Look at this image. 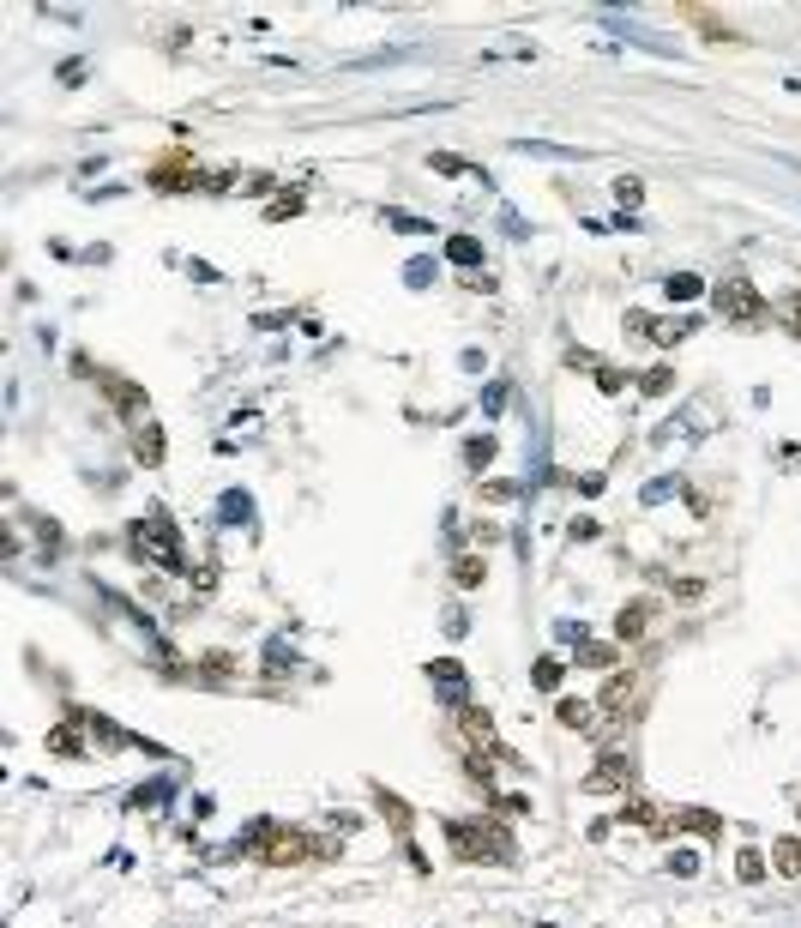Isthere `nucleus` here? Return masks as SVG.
Listing matches in <instances>:
<instances>
[{
  "label": "nucleus",
  "mask_w": 801,
  "mask_h": 928,
  "mask_svg": "<svg viewBox=\"0 0 801 928\" xmlns=\"http://www.w3.org/2000/svg\"><path fill=\"white\" fill-rule=\"evenodd\" d=\"M428 163H434V169H441V175H458V169H464V163L452 157V151H434V157H428Z\"/></svg>",
  "instance_id": "26"
},
{
  "label": "nucleus",
  "mask_w": 801,
  "mask_h": 928,
  "mask_svg": "<svg viewBox=\"0 0 801 928\" xmlns=\"http://www.w3.org/2000/svg\"><path fill=\"white\" fill-rule=\"evenodd\" d=\"M711 302H717V314H723L729 326H765L771 314H778V308L765 302V296H760L747 278H723L717 290H711Z\"/></svg>",
  "instance_id": "3"
},
{
  "label": "nucleus",
  "mask_w": 801,
  "mask_h": 928,
  "mask_svg": "<svg viewBox=\"0 0 801 928\" xmlns=\"http://www.w3.org/2000/svg\"><path fill=\"white\" fill-rule=\"evenodd\" d=\"M675 832H711V838H717L723 820H717V814H699V808H693V814H675Z\"/></svg>",
  "instance_id": "17"
},
{
  "label": "nucleus",
  "mask_w": 801,
  "mask_h": 928,
  "mask_svg": "<svg viewBox=\"0 0 801 928\" xmlns=\"http://www.w3.org/2000/svg\"><path fill=\"white\" fill-rule=\"evenodd\" d=\"M494 452H501V446H494V434H470V441H464V464H470V470L494 464Z\"/></svg>",
  "instance_id": "13"
},
{
  "label": "nucleus",
  "mask_w": 801,
  "mask_h": 928,
  "mask_svg": "<svg viewBox=\"0 0 801 928\" xmlns=\"http://www.w3.org/2000/svg\"><path fill=\"white\" fill-rule=\"evenodd\" d=\"M247 850H254L260 862H271V868H283V862H314V856H325V844H314V832H296V826H254Z\"/></svg>",
  "instance_id": "2"
},
{
  "label": "nucleus",
  "mask_w": 801,
  "mask_h": 928,
  "mask_svg": "<svg viewBox=\"0 0 801 928\" xmlns=\"http://www.w3.org/2000/svg\"><path fill=\"white\" fill-rule=\"evenodd\" d=\"M651 615H657V603H651V597L627 603L621 615H615V646H639V639H645V627H651Z\"/></svg>",
  "instance_id": "8"
},
{
  "label": "nucleus",
  "mask_w": 801,
  "mask_h": 928,
  "mask_svg": "<svg viewBox=\"0 0 801 928\" xmlns=\"http://www.w3.org/2000/svg\"><path fill=\"white\" fill-rule=\"evenodd\" d=\"M597 386H602V392H621L627 374H621V368H597Z\"/></svg>",
  "instance_id": "25"
},
{
  "label": "nucleus",
  "mask_w": 801,
  "mask_h": 928,
  "mask_svg": "<svg viewBox=\"0 0 801 928\" xmlns=\"http://www.w3.org/2000/svg\"><path fill=\"white\" fill-rule=\"evenodd\" d=\"M133 452H139V464H151V470L163 464V428L151 423V416H145V423L133 428Z\"/></svg>",
  "instance_id": "10"
},
{
  "label": "nucleus",
  "mask_w": 801,
  "mask_h": 928,
  "mask_svg": "<svg viewBox=\"0 0 801 928\" xmlns=\"http://www.w3.org/2000/svg\"><path fill=\"white\" fill-rule=\"evenodd\" d=\"M133 543H139V555L163 561L169 573H181V567H187V555H181V537H175V525H169L163 513H151L145 525H133Z\"/></svg>",
  "instance_id": "4"
},
{
  "label": "nucleus",
  "mask_w": 801,
  "mask_h": 928,
  "mask_svg": "<svg viewBox=\"0 0 801 928\" xmlns=\"http://www.w3.org/2000/svg\"><path fill=\"white\" fill-rule=\"evenodd\" d=\"M476 254H482V247L470 242V236H458V242H452V260H458V265H476Z\"/></svg>",
  "instance_id": "24"
},
{
  "label": "nucleus",
  "mask_w": 801,
  "mask_h": 928,
  "mask_svg": "<svg viewBox=\"0 0 801 928\" xmlns=\"http://www.w3.org/2000/svg\"><path fill=\"white\" fill-rule=\"evenodd\" d=\"M446 838H452V856H458V862H512V856H519V850H512V832H506L501 820H452Z\"/></svg>",
  "instance_id": "1"
},
{
  "label": "nucleus",
  "mask_w": 801,
  "mask_h": 928,
  "mask_svg": "<svg viewBox=\"0 0 801 928\" xmlns=\"http://www.w3.org/2000/svg\"><path fill=\"white\" fill-rule=\"evenodd\" d=\"M645 392H669V368H651V374H645Z\"/></svg>",
  "instance_id": "27"
},
{
  "label": "nucleus",
  "mask_w": 801,
  "mask_h": 928,
  "mask_svg": "<svg viewBox=\"0 0 801 928\" xmlns=\"http://www.w3.org/2000/svg\"><path fill=\"white\" fill-rule=\"evenodd\" d=\"M771 862H778V874L796 880L801 874V838H771Z\"/></svg>",
  "instance_id": "12"
},
{
  "label": "nucleus",
  "mask_w": 801,
  "mask_h": 928,
  "mask_svg": "<svg viewBox=\"0 0 801 928\" xmlns=\"http://www.w3.org/2000/svg\"><path fill=\"white\" fill-rule=\"evenodd\" d=\"M452 585H458V591L482 585V561H476V555H458V561H452Z\"/></svg>",
  "instance_id": "14"
},
{
  "label": "nucleus",
  "mask_w": 801,
  "mask_h": 928,
  "mask_svg": "<svg viewBox=\"0 0 801 928\" xmlns=\"http://www.w3.org/2000/svg\"><path fill=\"white\" fill-rule=\"evenodd\" d=\"M265 218H271V223H283V218H301V193H296V187H289V193H271Z\"/></svg>",
  "instance_id": "16"
},
{
  "label": "nucleus",
  "mask_w": 801,
  "mask_h": 928,
  "mask_svg": "<svg viewBox=\"0 0 801 928\" xmlns=\"http://www.w3.org/2000/svg\"><path fill=\"white\" fill-rule=\"evenodd\" d=\"M669 296H675V302H693V296H699V278H687V272L669 278Z\"/></svg>",
  "instance_id": "22"
},
{
  "label": "nucleus",
  "mask_w": 801,
  "mask_h": 928,
  "mask_svg": "<svg viewBox=\"0 0 801 928\" xmlns=\"http://www.w3.org/2000/svg\"><path fill=\"white\" fill-rule=\"evenodd\" d=\"M573 657H579L584 669H609L615 657H621V646H602V639H579V646H573Z\"/></svg>",
  "instance_id": "11"
},
{
  "label": "nucleus",
  "mask_w": 801,
  "mask_h": 928,
  "mask_svg": "<svg viewBox=\"0 0 801 928\" xmlns=\"http://www.w3.org/2000/svg\"><path fill=\"white\" fill-rule=\"evenodd\" d=\"M771 320H778L783 332H796V338H801V290H789V296H783V302H778V314H771Z\"/></svg>",
  "instance_id": "15"
},
{
  "label": "nucleus",
  "mask_w": 801,
  "mask_h": 928,
  "mask_svg": "<svg viewBox=\"0 0 801 928\" xmlns=\"http://www.w3.org/2000/svg\"><path fill=\"white\" fill-rule=\"evenodd\" d=\"M49 747H55V754H67V760H79V754H85V747H79V724H60L55 736H49Z\"/></svg>",
  "instance_id": "18"
},
{
  "label": "nucleus",
  "mask_w": 801,
  "mask_h": 928,
  "mask_svg": "<svg viewBox=\"0 0 801 928\" xmlns=\"http://www.w3.org/2000/svg\"><path fill=\"white\" fill-rule=\"evenodd\" d=\"M675 603H705V579H681V585H675Z\"/></svg>",
  "instance_id": "23"
},
{
  "label": "nucleus",
  "mask_w": 801,
  "mask_h": 928,
  "mask_svg": "<svg viewBox=\"0 0 801 928\" xmlns=\"http://www.w3.org/2000/svg\"><path fill=\"white\" fill-rule=\"evenodd\" d=\"M151 187H163V193H175V187H205V175H200V163H187V157H163L157 169H151Z\"/></svg>",
  "instance_id": "7"
},
{
  "label": "nucleus",
  "mask_w": 801,
  "mask_h": 928,
  "mask_svg": "<svg viewBox=\"0 0 801 928\" xmlns=\"http://www.w3.org/2000/svg\"><path fill=\"white\" fill-rule=\"evenodd\" d=\"M97 386L109 392V398H115V410H120V416L145 423V404H151V398H145V386H133V380H115V374H97Z\"/></svg>",
  "instance_id": "9"
},
{
  "label": "nucleus",
  "mask_w": 801,
  "mask_h": 928,
  "mask_svg": "<svg viewBox=\"0 0 801 928\" xmlns=\"http://www.w3.org/2000/svg\"><path fill=\"white\" fill-rule=\"evenodd\" d=\"M735 874H742L747 887H753V880H765V856H760V850H753V844H747L742 856H735Z\"/></svg>",
  "instance_id": "19"
},
{
  "label": "nucleus",
  "mask_w": 801,
  "mask_h": 928,
  "mask_svg": "<svg viewBox=\"0 0 801 928\" xmlns=\"http://www.w3.org/2000/svg\"><path fill=\"white\" fill-rule=\"evenodd\" d=\"M537 687H542V693L561 687V664H555V657H542V664H537Z\"/></svg>",
  "instance_id": "21"
},
{
  "label": "nucleus",
  "mask_w": 801,
  "mask_h": 928,
  "mask_svg": "<svg viewBox=\"0 0 801 928\" xmlns=\"http://www.w3.org/2000/svg\"><path fill=\"white\" fill-rule=\"evenodd\" d=\"M639 693H645V682L633 675V669H621V675H609V682H602L597 711L609 718V724H627V718H639V706H645Z\"/></svg>",
  "instance_id": "5"
},
{
  "label": "nucleus",
  "mask_w": 801,
  "mask_h": 928,
  "mask_svg": "<svg viewBox=\"0 0 801 928\" xmlns=\"http://www.w3.org/2000/svg\"><path fill=\"white\" fill-rule=\"evenodd\" d=\"M561 724L566 729H584V724H591V706H584V700H561Z\"/></svg>",
  "instance_id": "20"
},
{
  "label": "nucleus",
  "mask_w": 801,
  "mask_h": 928,
  "mask_svg": "<svg viewBox=\"0 0 801 928\" xmlns=\"http://www.w3.org/2000/svg\"><path fill=\"white\" fill-rule=\"evenodd\" d=\"M584 790H591V796H615V790H633V760H627V754H609V760H602V766L591 772V778H584Z\"/></svg>",
  "instance_id": "6"
}]
</instances>
